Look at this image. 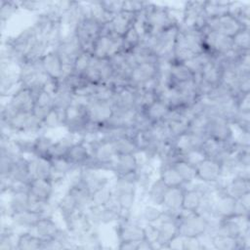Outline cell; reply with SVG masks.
Here are the masks:
<instances>
[{
	"label": "cell",
	"instance_id": "6da1fadb",
	"mask_svg": "<svg viewBox=\"0 0 250 250\" xmlns=\"http://www.w3.org/2000/svg\"><path fill=\"white\" fill-rule=\"evenodd\" d=\"M209 220L196 212L182 209L178 214L179 234L185 237H200L208 229Z\"/></svg>",
	"mask_w": 250,
	"mask_h": 250
},
{
	"label": "cell",
	"instance_id": "7a4b0ae2",
	"mask_svg": "<svg viewBox=\"0 0 250 250\" xmlns=\"http://www.w3.org/2000/svg\"><path fill=\"white\" fill-rule=\"evenodd\" d=\"M115 233L118 242H140L146 238L144 224H142L137 218V215L134 214L129 217H122L116 223Z\"/></svg>",
	"mask_w": 250,
	"mask_h": 250
},
{
	"label": "cell",
	"instance_id": "3957f363",
	"mask_svg": "<svg viewBox=\"0 0 250 250\" xmlns=\"http://www.w3.org/2000/svg\"><path fill=\"white\" fill-rule=\"evenodd\" d=\"M62 221L64 229L73 236L75 241L94 229H98L93 224L87 210H77L62 218Z\"/></svg>",
	"mask_w": 250,
	"mask_h": 250
},
{
	"label": "cell",
	"instance_id": "277c9868",
	"mask_svg": "<svg viewBox=\"0 0 250 250\" xmlns=\"http://www.w3.org/2000/svg\"><path fill=\"white\" fill-rule=\"evenodd\" d=\"M107 173L110 172L93 167H82L80 168L78 183L93 194L112 183Z\"/></svg>",
	"mask_w": 250,
	"mask_h": 250
},
{
	"label": "cell",
	"instance_id": "5b68a950",
	"mask_svg": "<svg viewBox=\"0 0 250 250\" xmlns=\"http://www.w3.org/2000/svg\"><path fill=\"white\" fill-rule=\"evenodd\" d=\"M154 225L158 233V249H167L168 243L179 234L178 214L164 211L162 217Z\"/></svg>",
	"mask_w": 250,
	"mask_h": 250
},
{
	"label": "cell",
	"instance_id": "8992f818",
	"mask_svg": "<svg viewBox=\"0 0 250 250\" xmlns=\"http://www.w3.org/2000/svg\"><path fill=\"white\" fill-rule=\"evenodd\" d=\"M244 26L234 16L228 13L217 18L208 19L204 29L217 32L229 37H233Z\"/></svg>",
	"mask_w": 250,
	"mask_h": 250
},
{
	"label": "cell",
	"instance_id": "52a82bcc",
	"mask_svg": "<svg viewBox=\"0 0 250 250\" xmlns=\"http://www.w3.org/2000/svg\"><path fill=\"white\" fill-rule=\"evenodd\" d=\"M209 116L207 136L221 143H228L233 140L234 129L229 120L224 116L214 113Z\"/></svg>",
	"mask_w": 250,
	"mask_h": 250
},
{
	"label": "cell",
	"instance_id": "ba28073f",
	"mask_svg": "<svg viewBox=\"0 0 250 250\" xmlns=\"http://www.w3.org/2000/svg\"><path fill=\"white\" fill-rule=\"evenodd\" d=\"M88 121L98 127H104L111 119L114 108L110 102L92 100L86 105Z\"/></svg>",
	"mask_w": 250,
	"mask_h": 250
},
{
	"label": "cell",
	"instance_id": "9c48e42d",
	"mask_svg": "<svg viewBox=\"0 0 250 250\" xmlns=\"http://www.w3.org/2000/svg\"><path fill=\"white\" fill-rule=\"evenodd\" d=\"M102 24L91 18H85L76 30V37L84 52L91 53L95 41L101 35Z\"/></svg>",
	"mask_w": 250,
	"mask_h": 250
},
{
	"label": "cell",
	"instance_id": "30bf717a",
	"mask_svg": "<svg viewBox=\"0 0 250 250\" xmlns=\"http://www.w3.org/2000/svg\"><path fill=\"white\" fill-rule=\"evenodd\" d=\"M204 48L206 51L214 56H225L233 50V41L231 37L209 31L203 30Z\"/></svg>",
	"mask_w": 250,
	"mask_h": 250
},
{
	"label": "cell",
	"instance_id": "8fae6325",
	"mask_svg": "<svg viewBox=\"0 0 250 250\" xmlns=\"http://www.w3.org/2000/svg\"><path fill=\"white\" fill-rule=\"evenodd\" d=\"M141 164V159L139 153H127V154H117L109 166V172L118 176H126L137 172Z\"/></svg>",
	"mask_w": 250,
	"mask_h": 250
},
{
	"label": "cell",
	"instance_id": "7c38bea8",
	"mask_svg": "<svg viewBox=\"0 0 250 250\" xmlns=\"http://www.w3.org/2000/svg\"><path fill=\"white\" fill-rule=\"evenodd\" d=\"M158 74V62H144L139 63L133 67L129 83L133 87H142L156 79Z\"/></svg>",
	"mask_w": 250,
	"mask_h": 250
},
{
	"label": "cell",
	"instance_id": "4fadbf2b",
	"mask_svg": "<svg viewBox=\"0 0 250 250\" xmlns=\"http://www.w3.org/2000/svg\"><path fill=\"white\" fill-rule=\"evenodd\" d=\"M41 66L45 74L53 81L60 82L64 75L63 63L55 49H50L40 60Z\"/></svg>",
	"mask_w": 250,
	"mask_h": 250
},
{
	"label": "cell",
	"instance_id": "5bb4252c",
	"mask_svg": "<svg viewBox=\"0 0 250 250\" xmlns=\"http://www.w3.org/2000/svg\"><path fill=\"white\" fill-rule=\"evenodd\" d=\"M196 180L208 183L216 184L222 179V167L219 161L205 157L195 165Z\"/></svg>",
	"mask_w": 250,
	"mask_h": 250
},
{
	"label": "cell",
	"instance_id": "9a60e30c",
	"mask_svg": "<svg viewBox=\"0 0 250 250\" xmlns=\"http://www.w3.org/2000/svg\"><path fill=\"white\" fill-rule=\"evenodd\" d=\"M64 157L75 168L86 167L92 160L90 147L82 139L77 140L68 147Z\"/></svg>",
	"mask_w": 250,
	"mask_h": 250
},
{
	"label": "cell",
	"instance_id": "2e32d148",
	"mask_svg": "<svg viewBox=\"0 0 250 250\" xmlns=\"http://www.w3.org/2000/svg\"><path fill=\"white\" fill-rule=\"evenodd\" d=\"M35 96L36 95L32 90L20 85V87L9 98H6V103L16 112L32 111Z\"/></svg>",
	"mask_w": 250,
	"mask_h": 250
},
{
	"label": "cell",
	"instance_id": "e0dca14e",
	"mask_svg": "<svg viewBox=\"0 0 250 250\" xmlns=\"http://www.w3.org/2000/svg\"><path fill=\"white\" fill-rule=\"evenodd\" d=\"M56 188L50 179H32L28 184V192L33 198L51 202L54 200Z\"/></svg>",
	"mask_w": 250,
	"mask_h": 250
},
{
	"label": "cell",
	"instance_id": "ac0fdd59",
	"mask_svg": "<svg viewBox=\"0 0 250 250\" xmlns=\"http://www.w3.org/2000/svg\"><path fill=\"white\" fill-rule=\"evenodd\" d=\"M236 199L224 193L222 190H216L213 200L214 217L222 220L234 216Z\"/></svg>",
	"mask_w": 250,
	"mask_h": 250
},
{
	"label": "cell",
	"instance_id": "d6986e66",
	"mask_svg": "<svg viewBox=\"0 0 250 250\" xmlns=\"http://www.w3.org/2000/svg\"><path fill=\"white\" fill-rule=\"evenodd\" d=\"M43 216L45 215L25 209L11 213L7 219L17 229H21V231H22L31 229Z\"/></svg>",
	"mask_w": 250,
	"mask_h": 250
},
{
	"label": "cell",
	"instance_id": "ffe728a7",
	"mask_svg": "<svg viewBox=\"0 0 250 250\" xmlns=\"http://www.w3.org/2000/svg\"><path fill=\"white\" fill-rule=\"evenodd\" d=\"M61 229L62 228L55 221L54 216L45 215L31 229H29V231H31L43 241H46L56 237Z\"/></svg>",
	"mask_w": 250,
	"mask_h": 250
},
{
	"label": "cell",
	"instance_id": "44dd1931",
	"mask_svg": "<svg viewBox=\"0 0 250 250\" xmlns=\"http://www.w3.org/2000/svg\"><path fill=\"white\" fill-rule=\"evenodd\" d=\"M114 110H124L135 108L136 104V88L133 86H124L115 89L111 100Z\"/></svg>",
	"mask_w": 250,
	"mask_h": 250
},
{
	"label": "cell",
	"instance_id": "7402d4cb",
	"mask_svg": "<svg viewBox=\"0 0 250 250\" xmlns=\"http://www.w3.org/2000/svg\"><path fill=\"white\" fill-rule=\"evenodd\" d=\"M138 14L122 11L114 15L108 21L111 34L123 37L128 32V30L135 24Z\"/></svg>",
	"mask_w": 250,
	"mask_h": 250
},
{
	"label": "cell",
	"instance_id": "603a6c76",
	"mask_svg": "<svg viewBox=\"0 0 250 250\" xmlns=\"http://www.w3.org/2000/svg\"><path fill=\"white\" fill-rule=\"evenodd\" d=\"M185 187L168 188L161 207L165 212L172 214H179L183 206Z\"/></svg>",
	"mask_w": 250,
	"mask_h": 250
},
{
	"label": "cell",
	"instance_id": "cb8c5ba5",
	"mask_svg": "<svg viewBox=\"0 0 250 250\" xmlns=\"http://www.w3.org/2000/svg\"><path fill=\"white\" fill-rule=\"evenodd\" d=\"M29 164V174L30 179H49L52 170L51 159L37 156L28 155Z\"/></svg>",
	"mask_w": 250,
	"mask_h": 250
},
{
	"label": "cell",
	"instance_id": "d4e9b609",
	"mask_svg": "<svg viewBox=\"0 0 250 250\" xmlns=\"http://www.w3.org/2000/svg\"><path fill=\"white\" fill-rule=\"evenodd\" d=\"M54 108V97L53 94L41 90L35 96V102L32 108V113L41 121L48 115V113Z\"/></svg>",
	"mask_w": 250,
	"mask_h": 250
},
{
	"label": "cell",
	"instance_id": "484cf974",
	"mask_svg": "<svg viewBox=\"0 0 250 250\" xmlns=\"http://www.w3.org/2000/svg\"><path fill=\"white\" fill-rule=\"evenodd\" d=\"M221 190L230 197L238 199L245 193L250 192V180H244L238 177L226 179Z\"/></svg>",
	"mask_w": 250,
	"mask_h": 250
},
{
	"label": "cell",
	"instance_id": "4316f807",
	"mask_svg": "<svg viewBox=\"0 0 250 250\" xmlns=\"http://www.w3.org/2000/svg\"><path fill=\"white\" fill-rule=\"evenodd\" d=\"M167 189H168V187L157 176V178L151 181V183L149 184V186L147 187L145 192V197L146 202L161 206Z\"/></svg>",
	"mask_w": 250,
	"mask_h": 250
},
{
	"label": "cell",
	"instance_id": "83f0119b",
	"mask_svg": "<svg viewBox=\"0 0 250 250\" xmlns=\"http://www.w3.org/2000/svg\"><path fill=\"white\" fill-rule=\"evenodd\" d=\"M158 177L168 187H185V181L172 164L158 165Z\"/></svg>",
	"mask_w": 250,
	"mask_h": 250
},
{
	"label": "cell",
	"instance_id": "f1b7e54d",
	"mask_svg": "<svg viewBox=\"0 0 250 250\" xmlns=\"http://www.w3.org/2000/svg\"><path fill=\"white\" fill-rule=\"evenodd\" d=\"M194 79L193 73L183 62H172L169 68L170 86H175Z\"/></svg>",
	"mask_w": 250,
	"mask_h": 250
},
{
	"label": "cell",
	"instance_id": "f546056e",
	"mask_svg": "<svg viewBox=\"0 0 250 250\" xmlns=\"http://www.w3.org/2000/svg\"><path fill=\"white\" fill-rule=\"evenodd\" d=\"M205 194L195 187L191 185L185 186L182 209L190 212H196Z\"/></svg>",
	"mask_w": 250,
	"mask_h": 250
},
{
	"label": "cell",
	"instance_id": "4dcf8cb0",
	"mask_svg": "<svg viewBox=\"0 0 250 250\" xmlns=\"http://www.w3.org/2000/svg\"><path fill=\"white\" fill-rule=\"evenodd\" d=\"M170 109L163 101L156 100L142 111L151 123H158L166 119Z\"/></svg>",
	"mask_w": 250,
	"mask_h": 250
},
{
	"label": "cell",
	"instance_id": "1f68e13d",
	"mask_svg": "<svg viewBox=\"0 0 250 250\" xmlns=\"http://www.w3.org/2000/svg\"><path fill=\"white\" fill-rule=\"evenodd\" d=\"M164 210L161 206L146 202L137 214V218L142 224H155L163 215Z\"/></svg>",
	"mask_w": 250,
	"mask_h": 250
},
{
	"label": "cell",
	"instance_id": "d6a6232c",
	"mask_svg": "<svg viewBox=\"0 0 250 250\" xmlns=\"http://www.w3.org/2000/svg\"><path fill=\"white\" fill-rule=\"evenodd\" d=\"M54 142L55 140L50 136L46 135L45 133L37 134L33 140L31 155L42 156L50 159V154Z\"/></svg>",
	"mask_w": 250,
	"mask_h": 250
},
{
	"label": "cell",
	"instance_id": "836d02e7",
	"mask_svg": "<svg viewBox=\"0 0 250 250\" xmlns=\"http://www.w3.org/2000/svg\"><path fill=\"white\" fill-rule=\"evenodd\" d=\"M222 69L213 60V56L209 62H207L200 72V77L202 80L207 82L213 87H216L221 83Z\"/></svg>",
	"mask_w": 250,
	"mask_h": 250
},
{
	"label": "cell",
	"instance_id": "e575fe53",
	"mask_svg": "<svg viewBox=\"0 0 250 250\" xmlns=\"http://www.w3.org/2000/svg\"><path fill=\"white\" fill-rule=\"evenodd\" d=\"M43 240L29 230L19 232L17 250H39L42 249Z\"/></svg>",
	"mask_w": 250,
	"mask_h": 250
},
{
	"label": "cell",
	"instance_id": "d590c367",
	"mask_svg": "<svg viewBox=\"0 0 250 250\" xmlns=\"http://www.w3.org/2000/svg\"><path fill=\"white\" fill-rule=\"evenodd\" d=\"M231 2L232 1H205L204 13L207 20L228 14Z\"/></svg>",
	"mask_w": 250,
	"mask_h": 250
},
{
	"label": "cell",
	"instance_id": "8d00e7d4",
	"mask_svg": "<svg viewBox=\"0 0 250 250\" xmlns=\"http://www.w3.org/2000/svg\"><path fill=\"white\" fill-rule=\"evenodd\" d=\"M64 124V111L57 108H53L48 115L42 121V130L45 131L54 130L58 128H63Z\"/></svg>",
	"mask_w": 250,
	"mask_h": 250
},
{
	"label": "cell",
	"instance_id": "74e56055",
	"mask_svg": "<svg viewBox=\"0 0 250 250\" xmlns=\"http://www.w3.org/2000/svg\"><path fill=\"white\" fill-rule=\"evenodd\" d=\"M211 246L216 250H239L238 238L218 233L211 236Z\"/></svg>",
	"mask_w": 250,
	"mask_h": 250
},
{
	"label": "cell",
	"instance_id": "f35d334b",
	"mask_svg": "<svg viewBox=\"0 0 250 250\" xmlns=\"http://www.w3.org/2000/svg\"><path fill=\"white\" fill-rule=\"evenodd\" d=\"M172 165L180 173V175L184 179L186 185H188V184H190V183H192L193 181L196 180V173H195V166L194 165L190 164L189 162L186 161L183 158L175 161L174 163H172Z\"/></svg>",
	"mask_w": 250,
	"mask_h": 250
},
{
	"label": "cell",
	"instance_id": "ab89813d",
	"mask_svg": "<svg viewBox=\"0 0 250 250\" xmlns=\"http://www.w3.org/2000/svg\"><path fill=\"white\" fill-rule=\"evenodd\" d=\"M19 10H21V1H0V21L2 28H4L5 24Z\"/></svg>",
	"mask_w": 250,
	"mask_h": 250
},
{
	"label": "cell",
	"instance_id": "60d3db41",
	"mask_svg": "<svg viewBox=\"0 0 250 250\" xmlns=\"http://www.w3.org/2000/svg\"><path fill=\"white\" fill-rule=\"evenodd\" d=\"M115 146L117 154H127V153H139L138 146L133 138L129 136H122L112 140Z\"/></svg>",
	"mask_w": 250,
	"mask_h": 250
},
{
	"label": "cell",
	"instance_id": "b9f144b4",
	"mask_svg": "<svg viewBox=\"0 0 250 250\" xmlns=\"http://www.w3.org/2000/svg\"><path fill=\"white\" fill-rule=\"evenodd\" d=\"M233 49L238 52L250 51V27H244L233 37Z\"/></svg>",
	"mask_w": 250,
	"mask_h": 250
},
{
	"label": "cell",
	"instance_id": "7bdbcfd3",
	"mask_svg": "<svg viewBox=\"0 0 250 250\" xmlns=\"http://www.w3.org/2000/svg\"><path fill=\"white\" fill-rule=\"evenodd\" d=\"M112 197V183L92 194V206H104ZM91 206V207H92Z\"/></svg>",
	"mask_w": 250,
	"mask_h": 250
},
{
	"label": "cell",
	"instance_id": "ee69618b",
	"mask_svg": "<svg viewBox=\"0 0 250 250\" xmlns=\"http://www.w3.org/2000/svg\"><path fill=\"white\" fill-rule=\"evenodd\" d=\"M142 42V36L137 28L133 25L128 32L123 36V43H124V52H129L134 50L137 46L140 45Z\"/></svg>",
	"mask_w": 250,
	"mask_h": 250
},
{
	"label": "cell",
	"instance_id": "f6af8a7d",
	"mask_svg": "<svg viewBox=\"0 0 250 250\" xmlns=\"http://www.w3.org/2000/svg\"><path fill=\"white\" fill-rule=\"evenodd\" d=\"M230 123L237 130L250 132V112H242L237 110Z\"/></svg>",
	"mask_w": 250,
	"mask_h": 250
},
{
	"label": "cell",
	"instance_id": "bcb514c9",
	"mask_svg": "<svg viewBox=\"0 0 250 250\" xmlns=\"http://www.w3.org/2000/svg\"><path fill=\"white\" fill-rule=\"evenodd\" d=\"M92 60V54L88 52H81L74 61L73 72L83 75L90 65Z\"/></svg>",
	"mask_w": 250,
	"mask_h": 250
},
{
	"label": "cell",
	"instance_id": "7dc6e473",
	"mask_svg": "<svg viewBox=\"0 0 250 250\" xmlns=\"http://www.w3.org/2000/svg\"><path fill=\"white\" fill-rule=\"evenodd\" d=\"M167 123L170 135L172 140L176 139L177 137L185 134L188 130V124L181 119H175L170 121H164Z\"/></svg>",
	"mask_w": 250,
	"mask_h": 250
},
{
	"label": "cell",
	"instance_id": "c3c4849f",
	"mask_svg": "<svg viewBox=\"0 0 250 250\" xmlns=\"http://www.w3.org/2000/svg\"><path fill=\"white\" fill-rule=\"evenodd\" d=\"M102 5L104 9L111 16L113 17L114 15L120 13L123 11V5L124 1H102Z\"/></svg>",
	"mask_w": 250,
	"mask_h": 250
},
{
	"label": "cell",
	"instance_id": "681fc988",
	"mask_svg": "<svg viewBox=\"0 0 250 250\" xmlns=\"http://www.w3.org/2000/svg\"><path fill=\"white\" fill-rule=\"evenodd\" d=\"M147 4V1H124L123 5V11L138 14L145 10L146 6Z\"/></svg>",
	"mask_w": 250,
	"mask_h": 250
},
{
	"label": "cell",
	"instance_id": "f907efd6",
	"mask_svg": "<svg viewBox=\"0 0 250 250\" xmlns=\"http://www.w3.org/2000/svg\"><path fill=\"white\" fill-rule=\"evenodd\" d=\"M250 93V74H240L237 83V96Z\"/></svg>",
	"mask_w": 250,
	"mask_h": 250
},
{
	"label": "cell",
	"instance_id": "816d5d0a",
	"mask_svg": "<svg viewBox=\"0 0 250 250\" xmlns=\"http://www.w3.org/2000/svg\"><path fill=\"white\" fill-rule=\"evenodd\" d=\"M236 107L238 111L250 112V93L236 97Z\"/></svg>",
	"mask_w": 250,
	"mask_h": 250
},
{
	"label": "cell",
	"instance_id": "f5cc1de1",
	"mask_svg": "<svg viewBox=\"0 0 250 250\" xmlns=\"http://www.w3.org/2000/svg\"><path fill=\"white\" fill-rule=\"evenodd\" d=\"M203 243L199 237H185V250H203Z\"/></svg>",
	"mask_w": 250,
	"mask_h": 250
},
{
	"label": "cell",
	"instance_id": "db71d44e",
	"mask_svg": "<svg viewBox=\"0 0 250 250\" xmlns=\"http://www.w3.org/2000/svg\"><path fill=\"white\" fill-rule=\"evenodd\" d=\"M167 249L185 250V236L178 234L167 245Z\"/></svg>",
	"mask_w": 250,
	"mask_h": 250
},
{
	"label": "cell",
	"instance_id": "11a10c76",
	"mask_svg": "<svg viewBox=\"0 0 250 250\" xmlns=\"http://www.w3.org/2000/svg\"><path fill=\"white\" fill-rule=\"evenodd\" d=\"M139 242H133V241H123L118 242L117 248L120 250H138Z\"/></svg>",
	"mask_w": 250,
	"mask_h": 250
},
{
	"label": "cell",
	"instance_id": "9f6ffc18",
	"mask_svg": "<svg viewBox=\"0 0 250 250\" xmlns=\"http://www.w3.org/2000/svg\"><path fill=\"white\" fill-rule=\"evenodd\" d=\"M155 246L152 242L148 241L146 238L141 240L138 245V250H154Z\"/></svg>",
	"mask_w": 250,
	"mask_h": 250
}]
</instances>
